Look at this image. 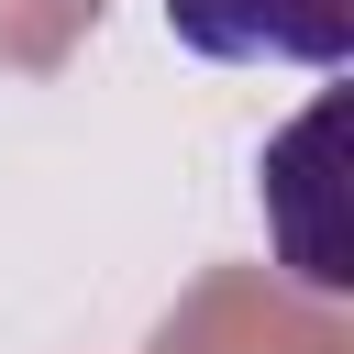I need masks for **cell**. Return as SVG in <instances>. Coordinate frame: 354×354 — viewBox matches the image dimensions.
<instances>
[{"mask_svg": "<svg viewBox=\"0 0 354 354\" xmlns=\"http://www.w3.org/2000/svg\"><path fill=\"white\" fill-rule=\"evenodd\" d=\"M166 33L210 66H343L354 0H166Z\"/></svg>", "mask_w": 354, "mask_h": 354, "instance_id": "1", "label": "cell"}]
</instances>
